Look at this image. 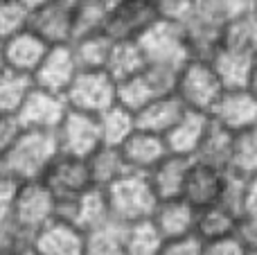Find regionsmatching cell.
Listing matches in <instances>:
<instances>
[{"mask_svg":"<svg viewBox=\"0 0 257 255\" xmlns=\"http://www.w3.org/2000/svg\"><path fill=\"white\" fill-rule=\"evenodd\" d=\"M21 131H23V126L14 113H0V158L7 154V149L21 136Z\"/></svg>","mask_w":257,"mask_h":255,"instance_id":"44","label":"cell"},{"mask_svg":"<svg viewBox=\"0 0 257 255\" xmlns=\"http://www.w3.org/2000/svg\"><path fill=\"white\" fill-rule=\"evenodd\" d=\"M156 18V9L149 0H111L104 32L113 41H136Z\"/></svg>","mask_w":257,"mask_h":255,"instance_id":"9","label":"cell"},{"mask_svg":"<svg viewBox=\"0 0 257 255\" xmlns=\"http://www.w3.org/2000/svg\"><path fill=\"white\" fill-rule=\"evenodd\" d=\"M79 63L75 59L70 43H59V45H50L45 57L41 59L39 68L34 70L32 79L34 86L45 90H52V93L66 95L68 86L72 84V79L79 72Z\"/></svg>","mask_w":257,"mask_h":255,"instance_id":"13","label":"cell"},{"mask_svg":"<svg viewBox=\"0 0 257 255\" xmlns=\"http://www.w3.org/2000/svg\"><path fill=\"white\" fill-rule=\"evenodd\" d=\"M97 124H99V136H102V145L120 147L136 131V113L115 102L106 111L97 113Z\"/></svg>","mask_w":257,"mask_h":255,"instance_id":"32","label":"cell"},{"mask_svg":"<svg viewBox=\"0 0 257 255\" xmlns=\"http://www.w3.org/2000/svg\"><path fill=\"white\" fill-rule=\"evenodd\" d=\"M57 217L70 221L81 233H86V230H90V228H95V226L104 224L106 219H111L106 192H104V188L90 185L88 190H84V192L77 194V197L68 199V201H59Z\"/></svg>","mask_w":257,"mask_h":255,"instance_id":"15","label":"cell"},{"mask_svg":"<svg viewBox=\"0 0 257 255\" xmlns=\"http://www.w3.org/2000/svg\"><path fill=\"white\" fill-rule=\"evenodd\" d=\"M176 75H178L176 68L147 63V68L142 72L117 81V95H115L117 104H122V106L133 113L140 111L151 99L160 97V95L174 93Z\"/></svg>","mask_w":257,"mask_h":255,"instance_id":"6","label":"cell"},{"mask_svg":"<svg viewBox=\"0 0 257 255\" xmlns=\"http://www.w3.org/2000/svg\"><path fill=\"white\" fill-rule=\"evenodd\" d=\"M156 9V16L174 23H185L199 9V0H149Z\"/></svg>","mask_w":257,"mask_h":255,"instance_id":"40","label":"cell"},{"mask_svg":"<svg viewBox=\"0 0 257 255\" xmlns=\"http://www.w3.org/2000/svg\"><path fill=\"white\" fill-rule=\"evenodd\" d=\"M23 5H25L27 9H34V7H41V5H45V3H50V0H21Z\"/></svg>","mask_w":257,"mask_h":255,"instance_id":"49","label":"cell"},{"mask_svg":"<svg viewBox=\"0 0 257 255\" xmlns=\"http://www.w3.org/2000/svg\"><path fill=\"white\" fill-rule=\"evenodd\" d=\"M210 117L212 122L221 124L223 129L232 131V134L255 126L257 95H253L248 88H226L210 111Z\"/></svg>","mask_w":257,"mask_h":255,"instance_id":"14","label":"cell"},{"mask_svg":"<svg viewBox=\"0 0 257 255\" xmlns=\"http://www.w3.org/2000/svg\"><path fill=\"white\" fill-rule=\"evenodd\" d=\"M124 226L115 219L84 233V255H124Z\"/></svg>","mask_w":257,"mask_h":255,"instance_id":"30","label":"cell"},{"mask_svg":"<svg viewBox=\"0 0 257 255\" xmlns=\"http://www.w3.org/2000/svg\"><path fill=\"white\" fill-rule=\"evenodd\" d=\"M223 45L257 57V9L223 23Z\"/></svg>","mask_w":257,"mask_h":255,"instance_id":"34","label":"cell"},{"mask_svg":"<svg viewBox=\"0 0 257 255\" xmlns=\"http://www.w3.org/2000/svg\"><path fill=\"white\" fill-rule=\"evenodd\" d=\"M54 136L59 143V152L77 158H88L102 145L97 115L75 111L70 106H68V113L63 115L61 124L54 129Z\"/></svg>","mask_w":257,"mask_h":255,"instance_id":"8","label":"cell"},{"mask_svg":"<svg viewBox=\"0 0 257 255\" xmlns=\"http://www.w3.org/2000/svg\"><path fill=\"white\" fill-rule=\"evenodd\" d=\"M183 111H185V106H183V102L178 99L176 93L160 95V97L151 99L149 104H145L140 111H136V126L151 131V134L165 136L176 124V120L183 115Z\"/></svg>","mask_w":257,"mask_h":255,"instance_id":"23","label":"cell"},{"mask_svg":"<svg viewBox=\"0 0 257 255\" xmlns=\"http://www.w3.org/2000/svg\"><path fill=\"white\" fill-rule=\"evenodd\" d=\"M16 185L9 181L7 176H0V228L12 221V210H14V197H16Z\"/></svg>","mask_w":257,"mask_h":255,"instance_id":"45","label":"cell"},{"mask_svg":"<svg viewBox=\"0 0 257 255\" xmlns=\"http://www.w3.org/2000/svg\"><path fill=\"white\" fill-rule=\"evenodd\" d=\"M12 255H39L34 251V248H32V244H27V246H21V248H16V251H14Z\"/></svg>","mask_w":257,"mask_h":255,"instance_id":"48","label":"cell"},{"mask_svg":"<svg viewBox=\"0 0 257 255\" xmlns=\"http://www.w3.org/2000/svg\"><path fill=\"white\" fill-rule=\"evenodd\" d=\"M199 9L210 14L212 18L226 23L230 18L246 12H255L257 0H199Z\"/></svg>","mask_w":257,"mask_h":255,"instance_id":"39","label":"cell"},{"mask_svg":"<svg viewBox=\"0 0 257 255\" xmlns=\"http://www.w3.org/2000/svg\"><path fill=\"white\" fill-rule=\"evenodd\" d=\"M158 255H203V242L196 235L165 239Z\"/></svg>","mask_w":257,"mask_h":255,"instance_id":"41","label":"cell"},{"mask_svg":"<svg viewBox=\"0 0 257 255\" xmlns=\"http://www.w3.org/2000/svg\"><path fill=\"white\" fill-rule=\"evenodd\" d=\"M32 248L39 255H84V233L70 221L54 217L32 237Z\"/></svg>","mask_w":257,"mask_h":255,"instance_id":"18","label":"cell"},{"mask_svg":"<svg viewBox=\"0 0 257 255\" xmlns=\"http://www.w3.org/2000/svg\"><path fill=\"white\" fill-rule=\"evenodd\" d=\"M230 170L241 176L257 174V124L235 134Z\"/></svg>","mask_w":257,"mask_h":255,"instance_id":"36","label":"cell"},{"mask_svg":"<svg viewBox=\"0 0 257 255\" xmlns=\"http://www.w3.org/2000/svg\"><path fill=\"white\" fill-rule=\"evenodd\" d=\"M244 212H253V215H257V174H253V176H246Z\"/></svg>","mask_w":257,"mask_h":255,"instance_id":"46","label":"cell"},{"mask_svg":"<svg viewBox=\"0 0 257 255\" xmlns=\"http://www.w3.org/2000/svg\"><path fill=\"white\" fill-rule=\"evenodd\" d=\"M32 88H34V79L30 75L5 68L0 72V113H14L16 115V111L25 102L27 93Z\"/></svg>","mask_w":257,"mask_h":255,"instance_id":"35","label":"cell"},{"mask_svg":"<svg viewBox=\"0 0 257 255\" xmlns=\"http://www.w3.org/2000/svg\"><path fill=\"white\" fill-rule=\"evenodd\" d=\"M246 88H248L253 95H257V59H255V63H253V70H250V79H248V86H246Z\"/></svg>","mask_w":257,"mask_h":255,"instance_id":"47","label":"cell"},{"mask_svg":"<svg viewBox=\"0 0 257 255\" xmlns=\"http://www.w3.org/2000/svg\"><path fill=\"white\" fill-rule=\"evenodd\" d=\"M117 81L108 75L104 68H95V70H86L81 68L77 72V77L72 79V84L66 90V102L75 111L84 113H97L106 111L108 106L117 102Z\"/></svg>","mask_w":257,"mask_h":255,"instance_id":"7","label":"cell"},{"mask_svg":"<svg viewBox=\"0 0 257 255\" xmlns=\"http://www.w3.org/2000/svg\"><path fill=\"white\" fill-rule=\"evenodd\" d=\"M70 45H72V52H75L79 68H86V70L104 68L106 70L108 54H111V48H113V39L104 30L77 36V39L70 41Z\"/></svg>","mask_w":257,"mask_h":255,"instance_id":"31","label":"cell"},{"mask_svg":"<svg viewBox=\"0 0 257 255\" xmlns=\"http://www.w3.org/2000/svg\"><path fill=\"white\" fill-rule=\"evenodd\" d=\"M41 181L54 194L57 201H68L93 185L86 158L68 156V154H59Z\"/></svg>","mask_w":257,"mask_h":255,"instance_id":"12","label":"cell"},{"mask_svg":"<svg viewBox=\"0 0 257 255\" xmlns=\"http://www.w3.org/2000/svg\"><path fill=\"white\" fill-rule=\"evenodd\" d=\"M255 59L257 57H253V54H246L241 50L230 48V45H221L208 61L212 63L223 88H246Z\"/></svg>","mask_w":257,"mask_h":255,"instance_id":"24","label":"cell"},{"mask_svg":"<svg viewBox=\"0 0 257 255\" xmlns=\"http://www.w3.org/2000/svg\"><path fill=\"white\" fill-rule=\"evenodd\" d=\"M192 158L178 156V154L169 152L154 170L149 172V181L158 199H172V197H183V188H185V179L190 172Z\"/></svg>","mask_w":257,"mask_h":255,"instance_id":"25","label":"cell"},{"mask_svg":"<svg viewBox=\"0 0 257 255\" xmlns=\"http://www.w3.org/2000/svg\"><path fill=\"white\" fill-rule=\"evenodd\" d=\"M50 45L41 39L36 32H32L30 27L16 32L14 36L3 41V54H5V66L9 70L23 72V75H34V70L39 68L41 59L45 57Z\"/></svg>","mask_w":257,"mask_h":255,"instance_id":"19","label":"cell"},{"mask_svg":"<svg viewBox=\"0 0 257 255\" xmlns=\"http://www.w3.org/2000/svg\"><path fill=\"white\" fill-rule=\"evenodd\" d=\"M59 154L61 152L54 131L23 129L7 154L0 158V172L14 183L41 181Z\"/></svg>","mask_w":257,"mask_h":255,"instance_id":"1","label":"cell"},{"mask_svg":"<svg viewBox=\"0 0 257 255\" xmlns=\"http://www.w3.org/2000/svg\"><path fill=\"white\" fill-rule=\"evenodd\" d=\"M122 156L126 161V167L131 172H140V174H149L160 161L169 154L165 136L151 134V131L138 129L120 145Z\"/></svg>","mask_w":257,"mask_h":255,"instance_id":"17","label":"cell"},{"mask_svg":"<svg viewBox=\"0 0 257 255\" xmlns=\"http://www.w3.org/2000/svg\"><path fill=\"white\" fill-rule=\"evenodd\" d=\"M147 68V57L138 41H113L111 54L106 61V72L115 81L133 77Z\"/></svg>","mask_w":257,"mask_h":255,"instance_id":"29","label":"cell"},{"mask_svg":"<svg viewBox=\"0 0 257 255\" xmlns=\"http://www.w3.org/2000/svg\"><path fill=\"white\" fill-rule=\"evenodd\" d=\"M104 192H106L111 219L120 221V224L149 219L158 203L149 176L140 174V172H126L124 176L106 185Z\"/></svg>","mask_w":257,"mask_h":255,"instance_id":"2","label":"cell"},{"mask_svg":"<svg viewBox=\"0 0 257 255\" xmlns=\"http://www.w3.org/2000/svg\"><path fill=\"white\" fill-rule=\"evenodd\" d=\"M163 244L165 237L151 217L124 226V255H158Z\"/></svg>","mask_w":257,"mask_h":255,"instance_id":"33","label":"cell"},{"mask_svg":"<svg viewBox=\"0 0 257 255\" xmlns=\"http://www.w3.org/2000/svg\"><path fill=\"white\" fill-rule=\"evenodd\" d=\"M66 113H68V102L63 95L34 86V88L27 93L21 108L16 111V117L23 129L54 131L61 124Z\"/></svg>","mask_w":257,"mask_h":255,"instance_id":"11","label":"cell"},{"mask_svg":"<svg viewBox=\"0 0 257 255\" xmlns=\"http://www.w3.org/2000/svg\"><path fill=\"white\" fill-rule=\"evenodd\" d=\"M246 253L248 251L235 235H226V237L203 242V255H246Z\"/></svg>","mask_w":257,"mask_h":255,"instance_id":"43","label":"cell"},{"mask_svg":"<svg viewBox=\"0 0 257 255\" xmlns=\"http://www.w3.org/2000/svg\"><path fill=\"white\" fill-rule=\"evenodd\" d=\"M210 122L212 120H210L208 113L185 108L183 115L176 120V124L165 134L167 149L172 154H178V156L194 158L201 143H203L205 134H208V129H210Z\"/></svg>","mask_w":257,"mask_h":255,"instance_id":"21","label":"cell"},{"mask_svg":"<svg viewBox=\"0 0 257 255\" xmlns=\"http://www.w3.org/2000/svg\"><path fill=\"white\" fill-rule=\"evenodd\" d=\"M210 120H212V117H210ZM232 147H235V134L223 129L217 122H210V129H208V134H205L203 143H201L194 158L201 163H208V165L221 167V170H230Z\"/></svg>","mask_w":257,"mask_h":255,"instance_id":"28","label":"cell"},{"mask_svg":"<svg viewBox=\"0 0 257 255\" xmlns=\"http://www.w3.org/2000/svg\"><path fill=\"white\" fill-rule=\"evenodd\" d=\"M232 235L244 244L246 251H257V215H253V212H241Z\"/></svg>","mask_w":257,"mask_h":255,"instance_id":"42","label":"cell"},{"mask_svg":"<svg viewBox=\"0 0 257 255\" xmlns=\"http://www.w3.org/2000/svg\"><path fill=\"white\" fill-rule=\"evenodd\" d=\"M5 68H7V66H5V54H3V41H0V72H3Z\"/></svg>","mask_w":257,"mask_h":255,"instance_id":"50","label":"cell"},{"mask_svg":"<svg viewBox=\"0 0 257 255\" xmlns=\"http://www.w3.org/2000/svg\"><path fill=\"white\" fill-rule=\"evenodd\" d=\"M183 25L190 48V57L194 59H210L223 45V23L212 18L210 14L196 9L194 16H190Z\"/></svg>","mask_w":257,"mask_h":255,"instance_id":"22","label":"cell"},{"mask_svg":"<svg viewBox=\"0 0 257 255\" xmlns=\"http://www.w3.org/2000/svg\"><path fill=\"white\" fill-rule=\"evenodd\" d=\"M151 221L156 224V228L160 230L165 239L194 235L196 208L183 197L158 199L154 212H151Z\"/></svg>","mask_w":257,"mask_h":255,"instance_id":"20","label":"cell"},{"mask_svg":"<svg viewBox=\"0 0 257 255\" xmlns=\"http://www.w3.org/2000/svg\"><path fill=\"white\" fill-rule=\"evenodd\" d=\"M88 172H90V181L97 188H106L113 181H117L120 176H124L126 172H131L126 167V161L122 156L120 147H113V145H99L88 158Z\"/></svg>","mask_w":257,"mask_h":255,"instance_id":"27","label":"cell"},{"mask_svg":"<svg viewBox=\"0 0 257 255\" xmlns=\"http://www.w3.org/2000/svg\"><path fill=\"white\" fill-rule=\"evenodd\" d=\"M27 27L48 45L70 43L75 36V0H50L30 9Z\"/></svg>","mask_w":257,"mask_h":255,"instance_id":"10","label":"cell"},{"mask_svg":"<svg viewBox=\"0 0 257 255\" xmlns=\"http://www.w3.org/2000/svg\"><path fill=\"white\" fill-rule=\"evenodd\" d=\"M108 3H111V0H108Z\"/></svg>","mask_w":257,"mask_h":255,"instance_id":"53","label":"cell"},{"mask_svg":"<svg viewBox=\"0 0 257 255\" xmlns=\"http://www.w3.org/2000/svg\"><path fill=\"white\" fill-rule=\"evenodd\" d=\"M228 172L230 170H221V167H214L192 158L190 172H187V179H185V188H183V199H187L194 208H203V206H210V203L221 201L223 188H226V181H228Z\"/></svg>","mask_w":257,"mask_h":255,"instance_id":"16","label":"cell"},{"mask_svg":"<svg viewBox=\"0 0 257 255\" xmlns=\"http://www.w3.org/2000/svg\"><path fill=\"white\" fill-rule=\"evenodd\" d=\"M59 201L54 194L45 188L43 181H30V183L16 185V197H14L12 210V226L23 239L32 244V237L43 228L45 224L57 217Z\"/></svg>","mask_w":257,"mask_h":255,"instance_id":"3","label":"cell"},{"mask_svg":"<svg viewBox=\"0 0 257 255\" xmlns=\"http://www.w3.org/2000/svg\"><path fill=\"white\" fill-rule=\"evenodd\" d=\"M108 0H75V36L93 34L104 30Z\"/></svg>","mask_w":257,"mask_h":255,"instance_id":"37","label":"cell"},{"mask_svg":"<svg viewBox=\"0 0 257 255\" xmlns=\"http://www.w3.org/2000/svg\"><path fill=\"white\" fill-rule=\"evenodd\" d=\"M223 84L219 81L217 72H214L212 63L208 59H187L176 75V86L174 93L183 102V106L190 111L208 113L217 104V99L223 93Z\"/></svg>","mask_w":257,"mask_h":255,"instance_id":"4","label":"cell"},{"mask_svg":"<svg viewBox=\"0 0 257 255\" xmlns=\"http://www.w3.org/2000/svg\"><path fill=\"white\" fill-rule=\"evenodd\" d=\"M246 255H257V251H248V253H246Z\"/></svg>","mask_w":257,"mask_h":255,"instance_id":"51","label":"cell"},{"mask_svg":"<svg viewBox=\"0 0 257 255\" xmlns=\"http://www.w3.org/2000/svg\"><path fill=\"white\" fill-rule=\"evenodd\" d=\"M237 219H239V212H235L232 208H228L226 203H221V201L210 203V206H203V208H196L194 235L201 242L226 237V235L235 233Z\"/></svg>","mask_w":257,"mask_h":255,"instance_id":"26","label":"cell"},{"mask_svg":"<svg viewBox=\"0 0 257 255\" xmlns=\"http://www.w3.org/2000/svg\"><path fill=\"white\" fill-rule=\"evenodd\" d=\"M0 176H3V172H0Z\"/></svg>","mask_w":257,"mask_h":255,"instance_id":"52","label":"cell"},{"mask_svg":"<svg viewBox=\"0 0 257 255\" xmlns=\"http://www.w3.org/2000/svg\"><path fill=\"white\" fill-rule=\"evenodd\" d=\"M30 21V9L21 0H0V41L25 30Z\"/></svg>","mask_w":257,"mask_h":255,"instance_id":"38","label":"cell"},{"mask_svg":"<svg viewBox=\"0 0 257 255\" xmlns=\"http://www.w3.org/2000/svg\"><path fill=\"white\" fill-rule=\"evenodd\" d=\"M136 41L145 52L147 63H154V66H167L178 70L187 59H192L181 23L156 18Z\"/></svg>","mask_w":257,"mask_h":255,"instance_id":"5","label":"cell"}]
</instances>
